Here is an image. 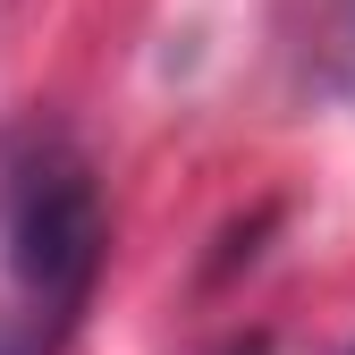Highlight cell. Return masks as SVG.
<instances>
[{
	"label": "cell",
	"instance_id": "1",
	"mask_svg": "<svg viewBox=\"0 0 355 355\" xmlns=\"http://www.w3.org/2000/svg\"><path fill=\"white\" fill-rule=\"evenodd\" d=\"M0 237H9V304H0V355H60L85 322L110 254V220L94 169L68 136L26 127L0 161Z\"/></svg>",
	"mask_w": 355,
	"mask_h": 355
},
{
	"label": "cell",
	"instance_id": "2",
	"mask_svg": "<svg viewBox=\"0 0 355 355\" xmlns=\"http://www.w3.org/2000/svg\"><path fill=\"white\" fill-rule=\"evenodd\" d=\"M220 355H271V338H229Z\"/></svg>",
	"mask_w": 355,
	"mask_h": 355
},
{
	"label": "cell",
	"instance_id": "3",
	"mask_svg": "<svg viewBox=\"0 0 355 355\" xmlns=\"http://www.w3.org/2000/svg\"><path fill=\"white\" fill-rule=\"evenodd\" d=\"M347 42H355V0H347Z\"/></svg>",
	"mask_w": 355,
	"mask_h": 355
}]
</instances>
